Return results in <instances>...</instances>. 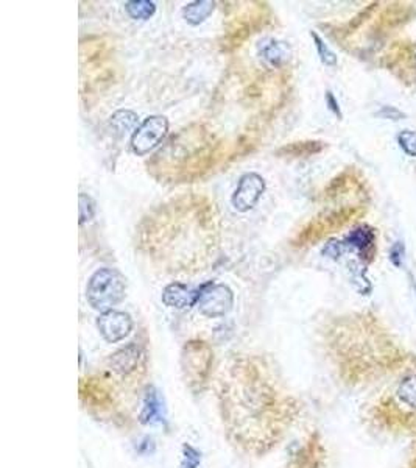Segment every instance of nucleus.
Segmentation results:
<instances>
[{
  "instance_id": "1",
  "label": "nucleus",
  "mask_w": 416,
  "mask_h": 468,
  "mask_svg": "<svg viewBox=\"0 0 416 468\" xmlns=\"http://www.w3.org/2000/svg\"><path fill=\"white\" fill-rule=\"evenodd\" d=\"M216 397L225 436L238 451L264 458L298 415V401L278 370L258 356H236L220 370Z\"/></svg>"
},
{
  "instance_id": "2",
  "label": "nucleus",
  "mask_w": 416,
  "mask_h": 468,
  "mask_svg": "<svg viewBox=\"0 0 416 468\" xmlns=\"http://www.w3.org/2000/svg\"><path fill=\"white\" fill-rule=\"evenodd\" d=\"M214 353L203 340H191L181 353V372L189 391L198 395L211 384Z\"/></svg>"
},
{
  "instance_id": "3",
  "label": "nucleus",
  "mask_w": 416,
  "mask_h": 468,
  "mask_svg": "<svg viewBox=\"0 0 416 468\" xmlns=\"http://www.w3.org/2000/svg\"><path fill=\"white\" fill-rule=\"evenodd\" d=\"M126 283L120 272L115 269H100L91 277L86 297L91 306L97 311H111L125 297Z\"/></svg>"
},
{
  "instance_id": "4",
  "label": "nucleus",
  "mask_w": 416,
  "mask_h": 468,
  "mask_svg": "<svg viewBox=\"0 0 416 468\" xmlns=\"http://www.w3.org/2000/svg\"><path fill=\"white\" fill-rule=\"evenodd\" d=\"M109 373L115 378L126 381L128 384L139 386L142 384L144 375L146 373V356L145 351L136 342H131L125 348H120L108 359Z\"/></svg>"
},
{
  "instance_id": "5",
  "label": "nucleus",
  "mask_w": 416,
  "mask_h": 468,
  "mask_svg": "<svg viewBox=\"0 0 416 468\" xmlns=\"http://www.w3.org/2000/svg\"><path fill=\"white\" fill-rule=\"evenodd\" d=\"M198 309L206 317H222L234 303V295L225 284H206L198 290Z\"/></svg>"
},
{
  "instance_id": "6",
  "label": "nucleus",
  "mask_w": 416,
  "mask_h": 468,
  "mask_svg": "<svg viewBox=\"0 0 416 468\" xmlns=\"http://www.w3.org/2000/svg\"><path fill=\"white\" fill-rule=\"evenodd\" d=\"M169 130V120L162 115H151L145 119L142 125L134 131L131 139V147L134 153L142 156L153 150L162 141L165 133Z\"/></svg>"
},
{
  "instance_id": "7",
  "label": "nucleus",
  "mask_w": 416,
  "mask_h": 468,
  "mask_svg": "<svg viewBox=\"0 0 416 468\" xmlns=\"http://www.w3.org/2000/svg\"><path fill=\"white\" fill-rule=\"evenodd\" d=\"M265 191V181L258 174H247L238 181V186L232 196V205L240 212L252 209L259 202Z\"/></svg>"
},
{
  "instance_id": "8",
  "label": "nucleus",
  "mask_w": 416,
  "mask_h": 468,
  "mask_svg": "<svg viewBox=\"0 0 416 468\" xmlns=\"http://www.w3.org/2000/svg\"><path fill=\"white\" fill-rule=\"evenodd\" d=\"M97 328L102 334V337L109 344L120 342L125 339L133 330V320L130 314L120 311H106L103 312L99 320H97Z\"/></svg>"
},
{
  "instance_id": "9",
  "label": "nucleus",
  "mask_w": 416,
  "mask_h": 468,
  "mask_svg": "<svg viewBox=\"0 0 416 468\" xmlns=\"http://www.w3.org/2000/svg\"><path fill=\"white\" fill-rule=\"evenodd\" d=\"M198 300V290L195 292L181 283H172L162 292V301L170 308L185 309Z\"/></svg>"
},
{
  "instance_id": "10",
  "label": "nucleus",
  "mask_w": 416,
  "mask_h": 468,
  "mask_svg": "<svg viewBox=\"0 0 416 468\" xmlns=\"http://www.w3.org/2000/svg\"><path fill=\"white\" fill-rule=\"evenodd\" d=\"M216 3L209 2V0H201V2L189 3L182 10V16L185 19L191 24V26H198V24L205 22L207 17L212 15Z\"/></svg>"
},
{
  "instance_id": "11",
  "label": "nucleus",
  "mask_w": 416,
  "mask_h": 468,
  "mask_svg": "<svg viewBox=\"0 0 416 468\" xmlns=\"http://www.w3.org/2000/svg\"><path fill=\"white\" fill-rule=\"evenodd\" d=\"M289 47H287L284 42H278V41H268L265 44L261 46V55L262 58L265 59L267 63H270L272 66H278L281 63H284L287 58H289Z\"/></svg>"
},
{
  "instance_id": "12",
  "label": "nucleus",
  "mask_w": 416,
  "mask_h": 468,
  "mask_svg": "<svg viewBox=\"0 0 416 468\" xmlns=\"http://www.w3.org/2000/svg\"><path fill=\"white\" fill-rule=\"evenodd\" d=\"M346 242L360 252L368 250L375 242V233L370 227H359L348 234Z\"/></svg>"
},
{
  "instance_id": "13",
  "label": "nucleus",
  "mask_w": 416,
  "mask_h": 468,
  "mask_svg": "<svg viewBox=\"0 0 416 468\" xmlns=\"http://www.w3.org/2000/svg\"><path fill=\"white\" fill-rule=\"evenodd\" d=\"M109 124H111V127L119 136H125L128 131H131L134 127H136L138 115L131 111H124V109H122V111L113 114Z\"/></svg>"
},
{
  "instance_id": "14",
  "label": "nucleus",
  "mask_w": 416,
  "mask_h": 468,
  "mask_svg": "<svg viewBox=\"0 0 416 468\" xmlns=\"http://www.w3.org/2000/svg\"><path fill=\"white\" fill-rule=\"evenodd\" d=\"M397 398H399L404 404L416 409V375L408 376L404 380L399 387H397Z\"/></svg>"
},
{
  "instance_id": "15",
  "label": "nucleus",
  "mask_w": 416,
  "mask_h": 468,
  "mask_svg": "<svg viewBox=\"0 0 416 468\" xmlns=\"http://www.w3.org/2000/svg\"><path fill=\"white\" fill-rule=\"evenodd\" d=\"M126 11L133 19H150V17L155 15L156 7L153 2H145V0H140V2H128L126 3Z\"/></svg>"
},
{
  "instance_id": "16",
  "label": "nucleus",
  "mask_w": 416,
  "mask_h": 468,
  "mask_svg": "<svg viewBox=\"0 0 416 468\" xmlns=\"http://www.w3.org/2000/svg\"><path fill=\"white\" fill-rule=\"evenodd\" d=\"M397 144L402 151L408 156L416 158V131L404 130L397 135Z\"/></svg>"
},
{
  "instance_id": "17",
  "label": "nucleus",
  "mask_w": 416,
  "mask_h": 468,
  "mask_svg": "<svg viewBox=\"0 0 416 468\" xmlns=\"http://www.w3.org/2000/svg\"><path fill=\"white\" fill-rule=\"evenodd\" d=\"M312 38L315 41V46H316V50L318 55H320V59L326 64V66H335L337 64V57H335V53L330 50V48L324 44L323 39L318 36L316 33H312Z\"/></svg>"
},
{
  "instance_id": "18",
  "label": "nucleus",
  "mask_w": 416,
  "mask_h": 468,
  "mask_svg": "<svg viewBox=\"0 0 416 468\" xmlns=\"http://www.w3.org/2000/svg\"><path fill=\"white\" fill-rule=\"evenodd\" d=\"M95 203L86 194H79V223H84L94 217Z\"/></svg>"
},
{
  "instance_id": "19",
  "label": "nucleus",
  "mask_w": 416,
  "mask_h": 468,
  "mask_svg": "<svg viewBox=\"0 0 416 468\" xmlns=\"http://www.w3.org/2000/svg\"><path fill=\"white\" fill-rule=\"evenodd\" d=\"M402 259H404V245L401 244V242H396L390 250V261L393 263L395 267H401Z\"/></svg>"
},
{
  "instance_id": "20",
  "label": "nucleus",
  "mask_w": 416,
  "mask_h": 468,
  "mask_svg": "<svg viewBox=\"0 0 416 468\" xmlns=\"http://www.w3.org/2000/svg\"><path fill=\"white\" fill-rule=\"evenodd\" d=\"M341 252H343V245H341L340 242H335V241L329 242L326 248L323 250V253L328 254V256H330V258H339Z\"/></svg>"
},
{
  "instance_id": "21",
  "label": "nucleus",
  "mask_w": 416,
  "mask_h": 468,
  "mask_svg": "<svg viewBox=\"0 0 416 468\" xmlns=\"http://www.w3.org/2000/svg\"><path fill=\"white\" fill-rule=\"evenodd\" d=\"M326 100H328V105H329V108L332 109V111H334V114H335V115H339V118H341L340 106H339L337 100H335V97H334V94H332V93H328V95H326Z\"/></svg>"
},
{
  "instance_id": "22",
  "label": "nucleus",
  "mask_w": 416,
  "mask_h": 468,
  "mask_svg": "<svg viewBox=\"0 0 416 468\" xmlns=\"http://www.w3.org/2000/svg\"><path fill=\"white\" fill-rule=\"evenodd\" d=\"M381 114L385 115V118H391V119H395V120H397V119L402 118V115H404L401 111H397L396 108H391V106H385L384 111Z\"/></svg>"
}]
</instances>
